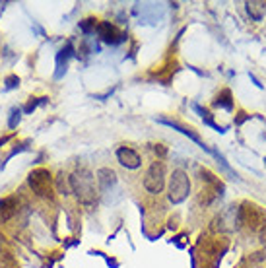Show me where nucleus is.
Returning <instances> with one entry per match:
<instances>
[{
  "label": "nucleus",
  "mask_w": 266,
  "mask_h": 268,
  "mask_svg": "<svg viewBox=\"0 0 266 268\" xmlns=\"http://www.w3.org/2000/svg\"><path fill=\"white\" fill-rule=\"evenodd\" d=\"M264 161H266V159H264Z\"/></svg>",
  "instance_id": "4be33fe9"
},
{
  "label": "nucleus",
  "mask_w": 266,
  "mask_h": 268,
  "mask_svg": "<svg viewBox=\"0 0 266 268\" xmlns=\"http://www.w3.org/2000/svg\"><path fill=\"white\" fill-rule=\"evenodd\" d=\"M22 120V109L19 107H12L10 109V117H8V127L10 129H16Z\"/></svg>",
  "instance_id": "dca6fc26"
},
{
  "label": "nucleus",
  "mask_w": 266,
  "mask_h": 268,
  "mask_svg": "<svg viewBox=\"0 0 266 268\" xmlns=\"http://www.w3.org/2000/svg\"><path fill=\"white\" fill-rule=\"evenodd\" d=\"M115 183H117V173L109 167H101L97 171V185H99L101 191H109Z\"/></svg>",
  "instance_id": "6e6552de"
},
{
  "label": "nucleus",
  "mask_w": 266,
  "mask_h": 268,
  "mask_svg": "<svg viewBox=\"0 0 266 268\" xmlns=\"http://www.w3.org/2000/svg\"><path fill=\"white\" fill-rule=\"evenodd\" d=\"M28 183L37 196H49V194L53 193V175L45 167L33 169L28 177Z\"/></svg>",
  "instance_id": "39448f33"
},
{
  "label": "nucleus",
  "mask_w": 266,
  "mask_h": 268,
  "mask_svg": "<svg viewBox=\"0 0 266 268\" xmlns=\"http://www.w3.org/2000/svg\"><path fill=\"white\" fill-rule=\"evenodd\" d=\"M235 220L243 230L260 231L262 223L266 222V212L262 206L251 202V200H243L235 210Z\"/></svg>",
  "instance_id": "f257e3e1"
},
{
  "label": "nucleus",
  "mask_w": 266,
  "mask_h": 268,
  "mask_svg": "<svg viewBox=\"0 0 266 268\" xmlns=\"http://www.w3.org/2000/svg\"><path fill=\"white\" fill-rule=\"evenodd\" d=\"M159 122H163V125H167V127H173V129H177V130H181L183 134H187L189 138H193L194 142H198L200 144V148H206L204 144L200 142V138H198V134H194L193 132V129H187V127H183V125H179V122H173V120H166V119H159ZM208 150V148H206Z\"/></svg>",
  "instance_id": "9b49d317"
},
{
  "label": "nucleus",
  "mask_w": 266,
  "mask_h": 268,
  "mask_svg": "<svg viewBox=\"0 0 266 268\" xmlns=\"http://www.w3.org/2000/svg\"><path fill=\"white\" fill-rule=\"evenodd\" d=\"M218 191H221V189H218V187L204 185V189H202L200 194H198V202H200L202 206H210V204L218 198Z\"/></svg>",
  "instance_id": "9d476101"
},
{
  "label": "nucleus",
  "mask_w": 266,
  "mask_h": 268,
  "mask_svg": "<svg viewBox=\"0 0 266 268\" xmlns=\"http://www.w3.org/2000/svg\"><path fill=\"white\" fill-rule=\"evenodd\" d=\"M97 35L101 37V41L109 43V45H119L125 41V31H120L115 24L111 22H99V28H97Z\"/></svg>",
  "instance_id": "423d86ee"
},
{
  "label": "nucleus",
  "mask_w": 266,
  "mask_h": 268,
  "mask_svg": "<svg viewBox=\"0 0 266 268\" xmlns=\"http://www.w3.org/2000/svg\"><path fill=\"white\" fill-rule=\"evenodd\" d=\"M258 239H260L262 245H266V222L262 223V228H260V231H258Z\"/></svg>",
  "instance_id": "aec40b11"
},
{
  "label": "nucleus",
  "mask_w": 266,
  "mask_h": 268,
  "mask_svg": "<svg viewBox=\"0 0 266 268\" xmlns=\"http://www.w3.org/2000/svg\"><path fill=\"white\" fill-rule=\"evenodd\" d=\"M144 187H146L148 193L152 194H159L166 187V166L161 159H156L152 161L150 167L146 171V177H144Z\"/></svg>",
  "instance_id": "20e7f679"
},
{
  "label": "nucleus",
  "mask_w": 266,
  "mask_h": 268,
  "mask_svg": "<svg viewBox=\"0 0 266 268\" xmlns=\"http://www.w3.org/2000/svg\"><path fill=\"white\" fill-rule=\"evenodd\" d=\"M70 187H72V193L78 196V200L84 204H93L97 200V191L93 185V175L88 169H76L72 175H70Z\"/></svg>",
  "instance_id": "f03ea898"
},
{
  "label": "nucleus",
  "mask_w": 266,
  "mask_h": 268,
  "mask_svg": "<svg viewBox=\"0 0 266 268\" xmlns=\"http://www.w3.org/2000/svg\"><path fill=\"white\" fill-rule=\"evenodd\" d=\"M191 193V181L189 175L183 169H175L171 181H169V189H167V196L173 204H181Z\"/></svg>",
  "instance_id": "7ed1b4c3"
},
{
  "label": "nucleus",
  "mask_w": 266,
  "mask_h": 268,
  "mask_svg": "<svg viewBox=\"0 0 266 268\" xmlns=\"http://www.w3.org/2000/svg\"><path fill=\"white\" fill-rule=\"evenodd\" d=\"M117 159H119L120 166L127 167V169H138V167L142 166V159L138 156V152L129 148V146H120L117 150Z\"/></svg>",
  "instance_id": "0eeeda50"
},
{
  "label": "nucleus",
  "mask_w": 266,
  "mask_h": 268,
  "mask_svg": "<svg viewBox=\"0 0 266 268\" xmlns=\"http://www.w3.org/2000/svg\"><path fill=\"white\" fill-rule=\"evenodd\" d=\"M16 208H18V204H16L14 196L0 200V222H6L8 218H12L16 214Z\"/></svg>",
  "instance_id": "1a4fd4ad"
},
{
  "label": "nucleus",
  "mask_w": 266,
  "mask_h": 268,
  "mask_svg": "<svg viewBox=\"0 0 266 268\" xmlns=\"http://www.w3.org/2000/svg\"><path fill=\"white\" fill-rule=\"evenodd\" d=\"M10 138H12V136H4V138H0V148H2V146H4V144H6Z\"/></svg>",
  "instance_id": "412c9836"
},
{
  "label": "nucleus",
  "mask_w": 266,
  "mask_h": 268,
  "mask_svg": "<svg viewBox=\"0 0 266 268\" xmlns=\"http://www.w3.org/2000/svg\"><path fill=\"white\" fill-rule=\"evenodd\" d=\"M154 152H156L159 157H166L167 156V148H166V146H161V144H156V146H154Z\"/></svg>",
  "instance_id": "6ab92c4d"
},
{
  "label": "nucleus",
  "mask_w": 266,
  "mask_h": 268,
  "mask_svg": "<svg viewBox=\"0 0 266 268\" xmlns=\"http://www.w3.org/2000/svg\"><path fill=\"white\" fill-rule=\"evenodd\" d=\"M56 187H58V193L60 194H70L72 193V187H70V177L60 173L56 177Z\"/></svg>",
  "instance_id": "4468645a"
},
{
  "label": "nucleus",
  "mask_w": 266,
  "mask_h": 268,
  "mask_svg": "<svg viewBox=\"0 0 266 268\" xmlns=\"http://www.w3.org/2000/svg\"><path fill=\"white\" fill-rule=\"evenodd\" d=\"M19 86V78L16 74H10L6 76V80H4V88L6 90H14V88H18Z\"/></svg>",
  "instance_id": "a211bd4d"
},
{
  "label": "nucleus",
  "mask_w": 266,
  "mask_h": 268,
  "mask_svg": "<svg viewBox=\"0 0 266 268\" xmlns=\"http://www.w3.org/2000/svg\"><path fill=\"white\" fill-rule=\"evenodd\" d=\"M247 12L249 16L253 19H262V14H264V4L262 2H247Z\"/></svg>",
  "instance_id": "ddd939ff"
},
{
  "label": "nucleus",
  "mask_w": 266,
  "mask_h": 268,
  "mask_svg": "<svg viewBox=\"0 0 266 268\" xmlns=\"http://www.w3.org/2000/svg\"><path fill=\"white\" fill-rule=\"evenodd\" d=\"M49 99L47 97H31L28 101V105L24 107V113H33L37 109V105H43V103H47Z\"/></svg>",
  "instance_id": "f3484780"
},
{
  "label": "nucleus",
  "mask_w": 266,
  "mask_h": 268,
  "mask_svg": "<svg viewBox=\"0 0 266 268\" xmlns=\"http://www.w3.org/2000/svg\"><path fill=\"white\" fill-rule=\"evenodd\" d=\"M97 28H99V22L95 18H86L84 22H80V29H82L84 33H92Z\"/></svg>",
  "instance_id": "2eb2a0df"
},
{
  "label": "nucleus",
  "mask_w": 266,
  "mask_h": 268,
  "mask_svg": "<svg viewBox=\"0 0 266 268\" xmlns=\"http://www.w3.org/2000/svg\"><path fill=\"white\" fill-rule=\"evenodd\" d=\"M216 107H223V109H228V111H231L233 109V101H231V92L230 90H221L220 95L216 97Z\"/></svg>",
  "instance_id": "f8f14e48"
}]
</instances>
